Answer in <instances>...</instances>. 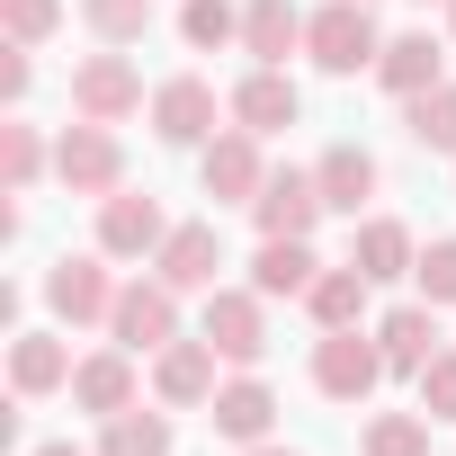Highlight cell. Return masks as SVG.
Instances as JSON below:
<instances>
[{"label": "cell", "instance_id": "23", "mask_svg": "<svg viewBox=\"0 0 456 456\" xmlns=\"http://www.w3.org/2000/svg\"><path fill=\"white\" fill-rule=\"evenodd\" d=\"M367 287H376V278H367L358 260H349V269H322V278L305 287V314H314L322 331H358V322H367Z\"/></svg>", "mask_w": 456, "mask_h": 456}, {"label": "cell", "instance_id": "26", "mask_svg": "<svg viewBox=\"0 0 456 456\" xmlns=\"http://www.w3.org/2000/svg\"><path fill=\"white\" fill-rule=\"evenodd\" d=\"M45 161H54V152H45L37 126H19V117L0 126V188H10V197H28V188L45 179Z\"/></svg>", "mask_w": 456, "mask_h": 456}, {"label": "cell", "instance_id": "36", "mask_svg": "<svg viewBox=\"0 0 456 456\" xmlns=\"http://www.w3.org/2000/svg\"><path fill=\"white\" fill-rule=\"evenodd\" d=\"M251 456H296V447H269V438H260V447H251Z\"/></svg>", "mask_w": 456, "mask_h": 456}, {"label": "cell", "instance_id": "9", "mask_svg": "<svg viewBox=\"0 0 456 456\" xmlns=\"http://www.w3.org/2000/svg\"><path fill=\"white\" fill-rule=\"evenodd\" d=\"M152 134L179 143V152H206V143L224 134V126H215V81H206V72L161 81V90H152Z\"/></svg>", "mask_w": 456, "mask_h": 456}, {"label": "cell", "instance_id": "21", "mask_svg": "<svg viewBox=\"0 0 456 456\" xmlns=\"http://www.w3.org/2000/svg\"><path fill=\"white\" fill-rule=\"evenodd\" d=\"M349 260H358L376 287H394V278H411V269H420V242L403 233L394 215H367V224H358V242H349Z\"/></svg>", "mask_w": 456, "mask_h": 456}, {"label": "cell", "instance_id": "18", "mask_svg": "<svg viewBox=\"0 0 456 456\" xmlns=\"http://www.w3.org/2000/svg\"><path fill=\"white\" fill-rule=\"evenodd\" d=\"M10 385H19V403L72 394V349H63L54 331H19V340H10Z\"/></svg>", "mask_w": 456, "mask_h": 456}, {"label": "cell", "instance_id": "25", "mask_svg": "<svg viewBox=\"0 0 456 456\" xmlns=\"http://www.w3.org/2000/svg\"><path fill=\"white\" fill-rule=\"evenodd\" d=\"M99 456H170V420L143 411V403H126L117 420H99Z\"/></svg>", "mask_w": 456, "mask_h": 456}, {"label": "cell", "instance_id": "28", "mask_svg": "<svg viewBox=\"0 0 456 456\" xmlns=\"http://www.w3.org/2000/svg\"><path fill=\"white\" fill-rule=\"evenodd\" d=\"M179 37H188L197 54L242 45V10H233V0H179Z\"/></svg>", "mask_w": 456, "mask_h": 456}, {"label": "cell", "instance_id": "11", "mask_svg": "<svg viewBox=\"0 0 456 456\" xmlns=\"http://www.w3.org/2000/svg\"><path fill=\"white\" fill-rule=\"evenodd\" d=\"M161 242H170V224H161V197H134V188L99 197V251H108V260H152Z\"/></svg>", "mask_w": 456, "mask_h": 456}, {"label": "cell", "instance_id": "7", "mask_svg": "<svg viewBox=\"0 0 456 456\" xmlns=\"http://www.w3.org/2000/svg\"><path fill=\"white\" fill-rule=\"evenodd\" d=\"M322 188L314 170H269V188L251 197V224H260V242H314V224H322Z\"/></svg>", "mask_w": 456, "mask_h": 456}, {"label": "cell", "instance_id": "8", "mask_svg": "<svg viewBox=\"0 0 456 456\" xmlns=\"http://www.w3.org/2000/svg\"><path fill=\"white\" fill-rule=\"evenodd\" d=\"M143 108V72L108 45V54H90V63H72V117H99V126H126Z\"/></svg>", "mask_w": 456, "mask_h": 456}, {"label": "cell", "instance_id": "5", "mask_svg": "<svg viewBox=\"0 0 456 456\" xmlns=\"http://www.w3.org/2000/svg\"><path fill=\"white\" fill-rule=\"evenodd\" d=\"M260 305H269L260 287H215L206 296V340H215L224 367H260L269 358V314Z\"/></svg>", "mask_w": 456, "mask_h": 456}, {"label": "cell", "instance_id": "31", "mask_svg": "<svg viewBox=\"0 0 456 456\" xmlns=\"http://www.w3.org/2000/svg\"><path fill=\"white\" fill-rule=\"evenodd\" d=\"M0 28H10V45H45L63 28V0H0Z\"/></svg>", "mask_w": 456, "mask_h": 456}, {"label": "cell", "instance_id": "2", "mask_svg": "<svg viewBox=\"0 0 456 456\" xmlns=\"http://www.w3.org/2000/svg\"><path fill=\"white\" fill-rule=\"evenodd\" d=\"M54 179H63L72 197H117V188H126V143H117V126H99V117L63 126V143H54Z\"/></svg>", "mask_w": 456, "mask_h": 456}, {"label": "cell", "instance_id": "38", "mask_svg": "<svg viewBox=\"0 0 456 456\" xmlns=\"http://www.w3.org/2000/svg\"><path fill=\"white\" fill-rule=\"evenodd\" d=\"M367 10H376V0H367Z\"/></svg>", "mask_w": 456, "mask_h": 456}, {"label": "cell", "instance_id": "12", "mask_svg": "<svg viewBox=\"0 0 456 456\" xmlns=\"http://www.w3.org/2000/svg\"><path fill=\"white\" fill-rule=\"evenodd\" d=\"M152 394H161V411H206L215 403V340L206 331L197 340H170L152 358Z\"/></svg>", "mask_w": 456, "mask_h": 456}, {"label": "cell", "instance_id": "3", "mask_svg": "<svg viewBox=\"0 0 456 456\" xmlns=\"http://www.w3.org/2000/svg\"><path fill=\"white\" fill-rule=\"evenodd\" d=\"M108 340L134 349V358H161V349L179 340V287H170V278H134V287H117Z\"/></svg>", "mask_w": 456, "mask_h": 456}, {"label": "cell", "instance_id": "34", "mask_svg": "<svg viewBox=\"0 0 456 456\" xmlns=\"http://www.w3.org/2000/svg\"><path fill=\"white\" fill-rule=\"evenodd\" d=\"M28 54H37V45H10V54H0V99H10V108L37 90V63H28Z\"/></svg>", "mask_w": 456, "mask_h": 456}, {"label": "cell", "instance_id": "10", "mask_svg": "<svg viewBox=\"0 0 456 456\" xmlns=\"http://www.w3.org/2000/svg\"><path fill=\"white\" fill-rule=\"evenodd\" d=\"M99 260H108V251H99ZM99 260H72V251H63V260L45 269V305H54V322L90 331V322H108V314H117V278H108Z\"/></svg>", "mask_w": 456, "mask_h": 456}, {"label": "cell", "instance_id": "4", "mask_svg": "<svg viewBox=\"0 0 456 456\" xmlns=\"http://www.w3.org/2000/svg\"><path fill=\"white\" fill-rule=\"evenodd\" d=\"M385 376H394V367H385L376 331H322V340H314V385H322L331 403H367Z\"/></svg>", "mask_w": 456, "mask_h": 456}, {"label": "cell", "instance_id": "1", "mask_svg": "<svg viewBox=\"0 0 456 456\" xmlns=\"http://www.w3.org/2000/svg\"><path fill=\"white\" fill-rule=\"evenodd\" d=\"M305 54H314L331 81H349V72H376L385 28H376V10H367V0H322V10L305 19Z\"/></svg>", "mask_w": 456, "mask_h": 456}, {"label": "cell", "instance_id": "33", "mask_svg": "<svg viewBox=\"0 0 456 456\" xmlns=\"http://www.w3.org/2000/svg\"><path fill=\"white\" fill-rule=\"evenodd\" d=\"M411 385H420V411H429V420H456V349H438Z\"/></svg>", "mask_w": 456, "mask_h": 456}, {"label": "cell", "instance_id": "32", "mask_svg": "<svg viewBox=\"0 0 456 456\" xmlns=\"http://www.w3.org/2000/svg\"><path fill=\"white\" fill-rule=\"evenodd\" d=\"M411 287H420V305H456V233L420 251V269H411Z\"/></svg>", "mask_w": 456, "mask_h": 456}, {"label": "cell", "instance_id": "29", "mask_svg": "<svg viewBox=\"0 0 456 456\" xmlns=\"http://www.w3.org/2000/svg\"><path fill=\"white\" fill-rule=\"evenodd\" d=\"M367 456H429V411H376Z\"/></svg>", "mask_w": 456, "mask_h": 456}, {"label": "cell", "instance_id": "24", "mask_svg": "<svg viewBox=\"0 0 456 456\" xmlns=\"http://www.w3.org/2000/svg\"><path fill=\"white\" fill-rule=\"evenodd\" d=\"M314 278H322L314 242H260V251H251V287H260V296H305Z\"/></svg>", "mask_w": 456, "mask_h": 456}, {"label": "cell", "instance_id": "16", "mask_svg": "<svg viewBox=\"0 0 456 456\" xmlns=\"http://www.w3.org/2000/svg\"><path fill=\"white\" fill-rule=\"evenodd\" d=\"M314 188H322V206H331V215H349V224H358V206L376 197V152H367V143H331V152L314 161Z\"/></svg>", "mask_w": 456, "mask_h": 456}, {"label": "cell", "instance_id": "20", "mask_svg": "<svg viewBox=\"0 0 456 456\" xmlns=\"http://www.w3.org/2000/svg\"><path fill=\"white\" fill-rule=\"evenodd\" d=\"M72 403L99 411V420H117V411L134 403V349H99V358H81V367H72Z\"/></svg>", "mask_w": 456, "mask_h": 456}, {"label": "cell", "instance_id": "37", "mask_svg": "<svg viewBox=\"0 0 456 456\" xmlns=\"http://www.w3.org/2000/svg\"><path fill=\"white\" fill-rule=\"evenodd\" d=\"M447 37H456V0H447Z\"/></svg>", "mask_w": 456, "mask_h": 456}, {"label": "cell", "instance_id": "27", "mask_svg": "<svg viewBox=\"0 0 456 456\" xmlns=\"http://www.w3.org/2000/svg\"><path fill=\"white\" fill-rule=\"evenodd\" d=\"M403 126H411V143H420V152H456V90L438 81V90L403 99Z\"/></svg>", "mask_w": 456, "mask_h": 456}, {"label": "cell", "instance_id": "17", "mask_svg": "<svg viewBox=\"0 0 456 456\" xmlns=\"http://www.w3.org/2000/svg\"><path fill=\"white\" fill-rule=\"evenodd\" d=\"M376 349H385L394 376H420V367L438 358V305H394V314L376 322Z\"/></svg>", "mask_w": 456, "mask_h": 456}, {"label": "cell", "instance_id": "15", "mask_svg": "<svg viewBox=\"0 0 456 456\" xmlns=\"http://www.w3.org/2000/svg\"><path fill=\"white\" fill-rule=\"evenodd\" d=\"M206 420H215V438H233V447H260V438L278 429V394H269L260 376H233V385H215Z\"/></svg>", "mask_w": 456, "mask_h": 456}, {"label": "cell", "instance_id": "19", "mask_svg": "<svg viewBox=\"0 0 456 456\" xmlns=\"http://www.w3.org/2000/svg\"><path fill=\"white\" fill-rule=\"evenodd\" d=\"M242 54L251 63L305 54V10H296V0H242Z\"/></svg>", "mask_w": 456, "mask_h": 456}, {"label": "cell", "instance_id": "13", "mask_svg": "<svg viewBox=\"0 0 456 456\" xmlns=\"http://www.w3.org/2000/svg\"><path fill=\"white\" fill-rule=\"evenodd\" d=\"M215 269H224V233L215 224H170V242L152 251V278H170L179 296H215Z\"/></svg>", "mask_w": 456, "mask_h": 456}, {"label": "cell", "instance_id": "14", "mask_svg": "<svg viewBox=\"0 0 456 456\" xmlns=\"http://www.w3.org/2000/svg\"><path fill=\"white\" fill-rule=\"evenodd\" d=\"M233 126H251V134H278V126H296L305 117V90L287 81V63H251V81H233Z\"/></svg>", "mask_w": 456, "mask_h": 456}, {"label": "cell", "instance_id": "30", "mask_svg": "<svg viewBox=\"0 0 456 456\" xmlns=\"http://www.w3.org/2000/svg\"><path fill=\"white\" fill-rule=\"evenodd\" d=\"M81 19H90L99 45H134L152 28V0H81Z\"/></svg>", "mask_w": 456, "mask_h": 456}, {"label": "cell", "instance_id": "35", "mask_svg": "<svg viewBox=\"0 0 456 456\" xmlns=\"http://www.w3.org/2000/svg\"><path fill=\"white\" fill-rule=\"evenodd\" d=\"M37 456H99V447H72V438H54V447H37Z\"/></svg>", "mask_w": 456, "mask_h": 456}, {"label": "cell", "instance_id": "6", "mask_svg": "<svg viewBox=\"0 0 456 456\" xmlns=\"http://www.w3.org/2000/svg\"><path fill=\"white\" fill-rule=\"evenodd\" d=\"M197 179H206V197L215 206H251L260 188H269V161H260V134L251 126H224L206 152H197Z\"/></svg>", "mask_w": 456, "mask_h": 456}, {"label": "cell", "instance_id": "22", "mask_svg": "<svg viewBox=\"0 0 456 456\" xmlns=\"http://www.w3.org/2000/svg\"><path fill=\"white\" fill-rule=\"evenodd\" d=\"M376 81H385L394 99H420V90H438V37H429V28H411V37H385V54H376Z\"/></svg>", "mask_w": 456, "mask_h": 456}]
</instances>
